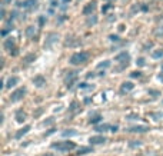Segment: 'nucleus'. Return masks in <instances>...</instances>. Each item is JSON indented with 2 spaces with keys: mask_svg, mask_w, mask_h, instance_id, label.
I'll list each match as a JSON object with an SVG mask.
<instances>
[{
  "mask_svg": "<svg viewBox=\"0 0 163 156\" xmlns=\"http://www.w3.org/2000/svg\"><path fill=\"white\" fill-rule=\"evenodd\" d=\"M152 116H154V118H163V113H153Z\"/></svg>",
  "mask_w": 163,
  "mask_h": 156,
  "instance_id": "obj_37",
  "label": "nucleus"
},
{
  "mask_svg": "<svg viewBox=\"0 0 163 156\" xmlns=\"http://www.w3.org/2000/svg\"><path fill=\"white\" fill-rule=\"evenodd\" d=\"M10 30H13V26H12V27H9V26H7V29H3V30H2V36H6Z\"/></svg>",
  "mask_w": 163,
  "mask_h": 156,
  "instance_id": "obj_32",
  "label": "nucleus"
},
{
  "mask_svg": "<svg viewBox=\"0 0 163 156\" xmlns=\"http://www.w3.org/2000/svg\"><path fill=\"white\" fill-rule=\"evenodd\" d=\"M149 130V126H144V125H139V126H132V128L127 129V132L132 133H144Z\"/></svg>",
  "mask_w": 163,
  "mask_h": 156,
  "instance_id": "obj_14",
  "label": "nucleus"
},
{
  "mask_svg": "<svg viewBox=\"0 0 163 156\" xmlns=\"http://www.w3.org/2000/svg\"><path fill=\"white\" fill-rule=\"evenodd\" d=\"M33 85L36 86V87H43V86L46 85V77L42 75H37L33 77Z\"/></svg>",
  "mask_w": 163,
  "mask_h": 156,
  "instance_id": "obj_13",
  "label": "nucleus"
},
{
  "mask_svg": "<svg viewBox=\"0 0 163 156\" xmlns=\"http://www.w3.org/2000/svg\"><path fill=\"white\" fill-rule=\"evenodd\" d=\"M62 135H63L65 137H67V136H69V137L70 136H76V135H77V130H76V129H66Z\"/></svg>",
  "mask_w": 163,
  "mask_h": 156,
  "instance_id": "obj_24",
  "label": "nucleus"
},
{
  "mask_svg": "<svg viewBox=\"0 0 163 156\" xmlns=\"http://www.w3.org/2000/svg\"><path fill=\"white\" fill-rule=\"evenodd\" d=\"M34 59H36V55H33V53H30V55H26V56L23 57V62L26 63V65H29V63H32V62H34Z\"/></svg>",
  "mask_w": 163,
  "mask_h": 156,
  "instance_id": "obj_25",
  "label": "nucleus"
},
{
  "mask_svg": "<svg viewBox=\"0 0 163 156\" xmlns=\"http://www.w3.org/2000/svg\"><path fill=\"white\" fill-rule=\"evenodd\" d=\"M80 110H82V108H80L79 102L73 100V102H72V105H70V108H69V112H70V113H77V112H80Z\"/></svg>",
  "mask_w": 163,
  "mask_h": 156,
  "instance_id": "obj_18",
  "label": "nucleus"
},
{
  "mask_svg": "<svg viewBox=\"0 0 163 156\" xmlns=\"http://www.w3.org/2000/svg\"><path fill=\"white\" fill-rule=\"evenodd\" d=\"M127 119H129V120H133V119H139V116H136V115H129Z\"/></svg>",
  "mask_w": 163,
  "mask_h": 156,
  "instance_id": "obj_36",
  "label": "nucleus"
},
{
  "mask_svg": "<svg viewBox=\"0 0 163 156\" xmlns=\"http://www.w3.org/2000/svg\"><path fill=\"white\" fill-rule=\"evenodd\" d=\"M17 6L19 7H23L24 10H34V9H37V2L36 0H23V2H19L17 3Z\"/></svg>",
  "mask_w": 163,
  "mask_h": 156,
  "instance_id": "obj_8",
  "label": "nucleus"
},
{
  "mask_svg": "<svg viewBox=\"0 0 163 156\" xmlns=\"http://www.w3.org/2000/svg\"><path fill=\"white\" fill-rule=\"evenodd\" d=\"M135 89V85L132 83V82H123L120 86V92L122 93H127V92H130V90Z\"/></svg>",
  "mask_w": 163,
  "mask_h": 156,
  "instance_id": "obj_15",
  "label": "nucleus"
},
{
  "mask_svg": "<svg viewBox=\"0 0 163 156\" xmlns=\"http://www.w3.org/2000/svg\"><path fill=\"white\" fill-rule=\"evenodd\" d=\"M79 44H80V40L77 37H75V36H67V39L65 42L66 48H75V46H79Z\"/></svg>",
  "mask_w": 163,
  "mask_h": 156,
  "instance_id": "obj_11",
  "label": "nucleus"
},
{
  "mask_svg": "<svg viewBox=\"0 0 163 156\" xmlns=\"http://www.w3.org/2000/svg\"><path fill=\"white\" fill-rule=\"evenodd\" d=\"M75 147H76V143L70 142V140L51 143V149H55V151H57V152H69V151H73Z\"/></svg>",
  "mask_w": 163,
  "mask_h": 156,
  "instance_id": "obj_3",
  "label": "nucleus"
},
{
  "mask_svg": "<svg viewBox=\"0 0 163 156\" xmlns=\"http://www.w3.org/2000/svg\"><path fill=\"white\" fill-rule=\"evenodd\" d=\"M57 40H59V34L55 33V32H50V33L47 34L46 42H44V49L53 48V44H55V43H57Z\"/></svg>",
  "mask_w": 163,
  "mask_h": 156,
  "instance_id": "obj_7",
  "label": "nucleus"
},
{
  "mask_svg": "<svg viewBox=\"0 0 163 156\" xmlns=\"http://www.w3.org/2000/svg\"><path fill=\"white\" fill-rule=\"evenodd\" d=\"M89 142L92 145H102V143L107 142V137L106 136H102V135H97V136H92L89 139Z\"/></svg>",
  "mask_w": 163,
  "mask_h": 156,
  "instance_id": "obj_12",
  "label": "nucleus"
},
{
  "mask_svg": "<svg viewBox=\"0 0 163 156\" xmlns=\"http://www.w3.org/2000/svg\"><path fill=\"white\" fill-rule=\"evenodd\" d=\"M159 80L163 82V73H160V75H159Z\"/></svg>",
  "mask_w": 163,
  "mask_h": 156,
  "instance_id": "obj_39",
  "label": "nucleus"
},
{
  "mask_svg": "<svg viewBox=\"0 0 163 156\" xmlns=\"http://www.w3.org/2000/svg\"><path fill=\"white\" fill-rule=\"evenodd\" d=\"M152 57L153 59H163V49H156L152 52Z\"/></svg>",
  "mask_w": 163,
  "mask_h": 156,
  "instance_id": "obj_23",
  "label": "nucleus"
},
{
  "mask_svg": "<svg viewBox=\"0 0 163 156\" xmlns=\"http://www.w3.org/2000/svg\"><path fill=\"white\" fill-rule=\"evenodd\" d=\"M149 95H152V96H154V98H156V96H160V92H159V90H154V89H150L149 90Z\"/></svg>",
  "mask_w": 163,
  "mask_h": 156,
  "instance_id": "obj_30",
  "label": "nucleus"
},
{
  "mask_svg": "<svg viewBox=\"0 0 163 156\" xmlns=\"http://www.w3.org/2000/svg\"><path fill=\"white\" fill-rule=\"evenodd\" d=\"M17 83H19V77H17V76H12V77H9V79H7L5 87H6V89H10V87L16 86Z\"/></svg>",
  "mask_w": 163,
  "mask_h": 156,
  "instance_id": "obj_16",
  "label": "nucleus"
},
{
  "mask_svg": "<svg viewBox=\"0 0 163 156\" xmlns=\"http://www.w3.org/2000/svg\"><path fill=\"white\" fill-rule=\"evenodd\" d=\"M40 156H56V155H53V153H42Z\"/></svg>",
  "mask_w": 163,
  "mask_h": 156,
  "instance_id": "obj_38",
  "label": "nucleus"
},
{
  "mask_svg": "<svg viewBox=\"0 0 163 156\" xmlns=\"http://www.w3.org/2000/svg\"><path fill=\"white\" fill-rule=\"evenodd\" d=\"M63 2H70V0H63Z\"/></svg>",
  "mask_w": 163,
  "mask_h": 156,
  "instance_id": "obj_41",
  "label": "nucleus"
},
{
  "mask_svg": "<svg viewBox=\"0 0 163 156\" xmlns=\"http://www.w3.org/2000/svg\"><path fill=\"white\" fill-rule=\"evenodd\" d=\"M117 129H119V126H117V125L112 126V125H109V123H103V125L96 126V128H94V130H96V132H107V130H110V132H116Z\"/></svg>",
  "mask_w": 163,
  "mask_h": 156,
  "instance_id": "obj_9",
  "label": "nucleus"
},
{
  "mask_svg": "<svg viewBox=\"0 0 163 156\" xmlns=\"http://www.w3.org/2000/svg\"><path fill=\"white\" fill-rule=\"evenodd\" d=\"M24 120H26V113H24L23 110H17L16 112V122L23 123Z\"/></svg>",
  "mask_w": 163,
  "mask_h": 156,
  "instance_id": "obj_22",
  "label": "nucleus"
},
{
  "mask_svg": "<svg viewBox=\"0 0 163 156\" xmlns=\"http://www.w3.org/2000/svg\"><path fill=\"white\" fill-rule=\"evenodd\" d=\"M96 9H97V2H96V0H92V2H89L87 5L83 7L82 13H83L84 16H90V14H93L94 12H96Z\"/></svg>",
  "mask_w": 163,
  "mask_h": 156,
  "instance_id": "obj_6",
  "label": "nucleus"
},
{
  "mask_svg": "<svg viewBox=\"0 0 163 156\" xmlns=\"http://www.w3.org/2000/svg\"><path fill=\"white\" fill-rule=\"evenodd\" d=\"M109 39H110L112 42H119V36H117V34H110Z\"/></svg>",
  "mask_w": 163,
  "mask_h": 156,
  "instance_id": "obj_33",
  "label": "nucleus"
},
{
  "mask_svg": "<svg viewBox=\"0 0 163 156\" xmlns=\"http://www.w3.org/2000/svg\"><path fill=\"white\" fill-rule=\"evenodd\" d=\"M24 33H26V36H27L29 39H34V36H36V29H34V26H27Z\"/></svg>",
  "mask_w": 163,
  "mask_h": 156,
  "instance_id": "obj_21",
  "label": "nucleus"
},
{
  "mask_svg": "<svg viewBox=\"0 0 163 156\" xmlns=\"http://www.w3.org/2000/svg\"><path fill=\"white\" fill-rule=\"evenodd\" d=\"M115 62H117V63H120V66L116 69V72H122L125 70L126 67L129 66V62H130V55H129V52H120L119 55H116L115 56Z\"/></svg>",
  "mask_w": 163,
  "mask_h": 156,
  "instance_id": "obj_2",
  "label": "nucleus"
},
{
  "mask_svg": "<svg viewBox=\"0 0 163 156\" xmlns=\"http://www.w3.org/2000/svg\"><path fill=\"white\" fill-rule=\"evenodd\" d=\"M53 122H55V119H53V118H49V120H44V122L42 123V126H49V125H51Z\"/></svg>",
  "mask_w": 163,
  "mask_h": 156,
  "instance_id": "obj_31",
  "label": "nucleus"
},
{
  "mask_svg": "<svg viewBox=\"0 0 163 156\" xmlns=\"http://www.w3.org/2000/svg\"><path fill=\"white\" fill-rule=\"evenodd\" d=\"M43 23H44V16H40V17H39V24L43 26Z\"/></svg>",
  "mask_w": 163,
  "mask_h": 156,
  "instance_id": "obj_35",
  "label": "nucleus"
},
{
  "mask_svg": "<svg viewBox=\"0 0 163 156\" xmlns=\"http://www.w3.org/2000/svg\"><path fill=\"white\" fill-rule=\"evenodd\" d=\"M137 65H139V66H144V65H146V60H144L143 57H139V59H137Z\"/></svg>",
  "mask_w": 163,
  "mask_h": 156,
  "instance_id": "obj_34",
  "label": "nucleus"
},
{
  "mask_svg": "<svg viewBox=\"0 0 163 156\" xmlns=\"http://www.w3.org/2000/svg\"><path fill=\"white\" fill-rule=\"evenodd\" d=\"M30 126H29V125H26V126H24V128H22L19 130V132H16V135H14V137H16V139H20V137L22 136H24V135H26V133H29V130H30Z\"/></svg>",
  "mask_w": 163,
  "mask_h": 156,
  "instance_id": "obj_20",
  "label": "nucleus"
},
{
  "mask_svg": "<svg viewBox=\"0 0 163 156\" xmlns=\"http://www.w3.org/2000/svg\"><path fill=\"white\" fill-rule=\"evenodd\" d=\"M129 146L130 147H139V146H142V142H140V140H132L130 143H129Z\"/></svg>",
  "mask_w": 163,
  "mask_h": 156,
  "instance_id": "obj_28",
  "label": "nucleus"
},
{
  "mask_svg": "<svg viewBox=\"0 0 163 156\" xmlns=\"http://www.w3.org/2000/svg\"><path fill=\"white\" fill-rule=\"evenodd\" d=\"M26 93H27V89L26 87H19V89H16L10 95V102H13V103H16V102H20V100H23V98L26 96Z\"/></svg>",
  "mask_w": 163,
  "mask_h": 156,
  "instance_id": "obj_5",
  "label": "nucleus"
},
{
  "mask_svg": "<svg viewBox=\"0 0 163 156\" xmlns=\"http://www.w3.org/2000/svg\"><path fill=\"white\" fill-rule=\"evenodd\" d=\"M102 119L103 118H102V115H100V113H93V115H90L89 123H90V125H96V123H99Z\"/></svg>",
  "mask_w": 163,
  "mask_h": 156,
  "instance_id": "obj_19",
  "label": "nucleus"
},
{
  "mask_svg": "<svg viewBox=\"0 0 163 156\" xmlns=\"http://www.w3.org/2000/svg\"><path fill=\"white\" fill-rule=\"evenodd\" d=\"M130 77H142V72H139V70H135V72H132L130 73Z\"/></svg>",
  "mask_w": 163,
  "mask_h": 156,
  "instance_id": "obj_29",
  "label": "nucleus"
},
{
  "mask_svg": "<svg viewBox=\"0 0 163 156\" xmlns=\"http://www.w3.org/2000/svg\"><path fill=\"white\" fill-rule=\"evenodd\" d=\"M77 80V72L76 70H72V72H69V75L66 76V79H65V82H66V86L67 87H72L73 86V83Z\"/></svg>",
  "mask_w": 163,
  "mask_h": 156,
  "instance_id": "obj_10",
  "label": "nucleus"
},
{
  "mask_svg": "<svg viewBox=\"0 0 163 156\" xmlns=\"http://www.w3.org/2000/svg\"><path fill=\"white\" fill-rule=\"evenodd\" d=\"M86 17H87L86 19V26H89V27H92V26L97 23V16H94V13L90 14V16H86Z\"/></svg>",
  "mask_w": 163,
  "mask_h": 156,
  "instance_id": "obj_17",
  "label": "nucleus"
},
{
  "mask_svg": "<svg viewBox=\"0 0 163 156\" xmlns=\"http://www.w3.org/2000/svg\"><path fill=\"white\" fill-rule=\"evenodd\" d=\"M3 46H5V49L9 52V55H12V56H17V46H16V40H14V37H7L5 40V43H3Z\"/></svg>",
  "mask_w": 163,
  "mask_h": 156,
  "instance_id": "obj_4",
  "label": "nucleus"
},
{
  "mask_svg": "<svg viewBox=\"0 0 163 156\" xmlns=\"http://www.w3.org/2000/svg\"><path fill=\"white\" fill-rule=\"evenodd\" d=\"M89 57H90V53L86 52V50H80V52H76L72 55L69 63L73 66H82L86 62H89Z\"/></svg>",
  "mask_w": 163,
  "mask_h": 156,
  "instance_id": "obj_1",
  "label": "nucleus"
},
{
  "mask_svg": "<svg viewBox=\"0 0 163 156\" xmlns=\"http://www.w3.org/2000/svg\"><path fill=\"white\" fill-rule=\"evenodd\" d=\"M9 2H12V0H3V3H5V5H7Z\"/></svg>",
  "mask_w": 163,
  "mask_h": 156,
  "instance_id": "obj_40",
  "label": "nucleus"
},
{
  "mask_svg": "<svg viewBox=\"0 0 163 156\" xmlns=\"http://www.w3.org/2000/svg\"><path fill=\"white\" fill-rule=\"evenodd\" d=\"M109 66H110V60H103L102 63L97 65V69H107Z\"/></svg>",
  "mask_w": 163,
  "mask_h": 156,
  "instance_id": "obj_26",
  "label": "nucleus"
},
{
  "mask_svg": "<svg viewBox=\"0 0 163 156\" xmlns=\"http://www.w3.org/2000/svg\"><path fill=\"white\" fill-rule=\"evenodd\" d=\"M89 152H92L90 147H80L79 152H77V155H84V153H89Z\"/></svg>",
  "mask_w": 163,
  "mask_h": 156,
  "instance_id": "obj_27",
  "label": "nucleus"
}]
</instances>
